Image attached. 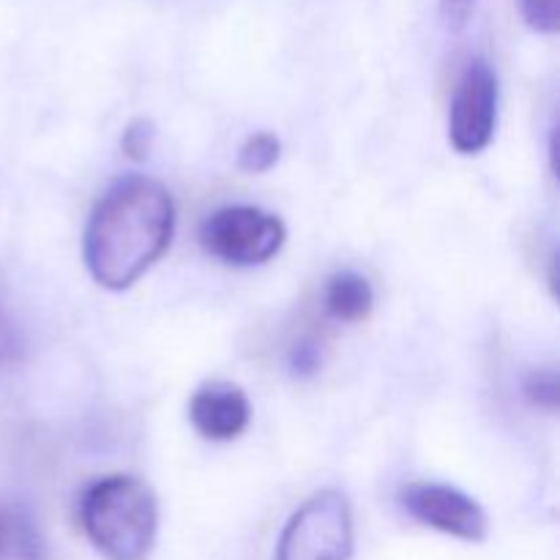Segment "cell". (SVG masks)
Here are the masks:
<instances>
[{
	"instance_id": "obj_10",
	"label": "cell",
	"mask_w": 560,
	"mask_h": 560,
	"mask_svg": "<svg viewBox=\"0 0 560 560\" xmlns=\"http://www.w3.org/2000/svg\"><path fill=\"white\" fill-rule=\"evenodd\" d=\"M523 394L534 408L556 410L558 408V372L534 370L523 383Z\"/></svg>"
},
{
	"instance_id": "obj_9",
	"label": "cell",
	"mask_w": 560,
	"mask_h": 560,
	"mask_svg": "<svg viewBox=\"0 0 560 560\" xmlns=\"http://www.w3.org/2000/svg\"><path fill=\"white\" fill-rule=\"evenodd\" d=\"M282 156V142L271 131H257L246 137L238 151V167L244 173H268Z\"/></svg>"
},
{
	"instance_id": "obj_1",
	"label": "cell",
	"mask_w": 560,
	"mask_h": 560,
	"mask_svg": "<svg viewBox=\"0 0 560 560\" xmlns=\"http://www.w3.org/2000/svg\"><path fill=\"white\" fill-rule=\"evenodd\" d=\"M175 202L159 180L129 175L104 191L82 241L91 277L107 290H129L170 249Z\"/></svg>"
},
{
	"instance_id": "obj_5",
	"label": "cell",
	"mask_w": 560,
	"mask_h": 560,
	"mask_svg": "<svg viewBox=\"0 0 560 560\" xmlns=\"http://www.w3.org/2000/svg\"><path fill=\"white\" fill-rule=\"evenodd\" d=\"M498 77L485 58H474L459 74L448 109V142L463 156L481 153L495 137Z\"/></svg>"
},
{
	"instance_id": "obj_4",
	"label": "cell",
	"mask_w": 560,
	"mask_h": 560,
	"mask_svg": "<svg viewBox=\"0 0 560 560\" xmlns=\"http://www.w3.org/2000/svg\"><path fill=\"white\" fill-rule=\"evenodd\" d=\"M353 552V512L342 492L312 495L288 525L277 545V560H348Z\"/></svg>"
},
{
	"instance_id": "obj_7",
	"label": "cell",
	"mask_w": 560,
	"mask_h": 560,
	"mask_svg": "<svg viewBox=\"0 0 560 560\" xmlns=\"http://www.w3.org/2000/svg\"><path fill=\"white\" fill-rule=\"evenodd\" d=\"M189 421L206 441H235L252 421L249 397L235 383L211 381L191 394Z\"/></svg>"
},
{
	"instance_id": "obj_15",
	"label": "cell",
	"mask_w": 560,
	"mask_h": 560,
	"mask_svg": "<svg viewBox=\"0 0 560 560\" xmlns=\"http://www.w3.org/2000/svg\"><path fill=\"white\" fill-rule=\"evenodd\" d=\"M3 547H5V523L0 517V556H3Z\"/></svg>"
},
{
	"instance_id": "obj_14",
	"label": "cell",
	"mask_w": 560,
	"mask_h": 560,
	"mask_svg": "<svg viewBox=\"0 0 560 560\" xmlns=\"http://www.w3.org/2000/svg\"><path fill=\"white\" fill-rule=\"evenodd\" d=\"M290 370L295 375H315L320 370V350H317L315 342H299L290 353Z\"/></svg>"
},
{
	"instance_id": "obj_13",
	"label": "cell",
	"mask_w": 560,
	"mask_h": 560,
	"mask_svg": "<svg viewBox=\"0 0 560 560\" xmlns=\"http://www.w3.org/2000/svg\"><path fill=\"white\" fill-rule=\"evenodd\" d=\"M476 9V0H441V16L452 33L465 31Z\"/></svg>"
},
{
	"instance_id": "obj_6",
	"label": "cell",
	"mask_w": 560,
	"mask_h": 560,
	"mask_svg": "<svg viewBox=\"0 0 560 560\" xmlns=\"http://www.w3.org/2000/svg\"><path fill=\"white\" fill-rule=\"evenodd\" d=\"M405 512L424 528L446 534L459 541H485L490 536V517L479 501L463 490L435 481H413L399 492Z\"/></svg>"
},
{
	"instance_id": "obj_11",
	"label": "cell",
	"mask_w": 560,
	"mask_h": 560,
	"mask_svg": "<svg viewBox=\"0 0 560 560\" xmlns=\"http://www.w3.org/2000/svg\"><path fill=\"white\" fill-rule=\"evenodd\" d=\"M153 137H156V129H153L151 120L137 118L124 129V140H120V145H124L126 156L135 159V162H142V159L151 153Z\"/></svg>"
},
{
	"instance_id": "obj_12",
	"label": "cell",
	"mask_w": 560,
	"mask_h": 560,
	"mask_svg": "<svg viewBox=\"0 0 560 560\" xmlns=\"http://www.w3.org/2000/svg\"><path fill=\"white\" fill-rule=\"evenodd\" d=\"M520 11L534 31H558V0H520Z\"/></svg>"
},
{
	"instance_id": "obj_3",
	"label": "cell",
	"mask_w": 560,
	"mask_h": 560,
	"mask_svg": "<svg viewBox=\"0 0 560 560\" xmlns=\"http://www.w3.org/2000/svg\"><path fill=\"white\" fill-rule=\"evenodd\" d=\"M288 230L271 211L257 206H224L200 228V244L224 266L252 268L273 260L284 246Z\"/></svg>"
},
{
	"instance_id": "obj_8",
	"label": "cell",
	"mask_w": 560,
	"mask_h": 560,
	"mask_svg": "<svg viewBox=\"0 0 560 560\" xmlns=\"http://www.w3.org/2000/svg\"><path fill=\"white\" fill-rule=\"evenodd\" d=\"M375 290L359 271L334 273L323 290V310L337 323H361L372 315Z\"/></svg>"
},
{
	"instance_id": "obj_2",
	"label": "cell",
	"mask_w": 560,
	"mask_h": 560,
	"mask_svg": "<svg viewBox=\"0 0 560 560\" xmlns=\"http://www.w3.org/2000/svg\"><path fill=\"white\" fill-rule=\"evenodd\" d=\"M88 541L107 560H148L159 534V503L137 476H102L77 503Z\"/></svg>"
}]
</instances>
